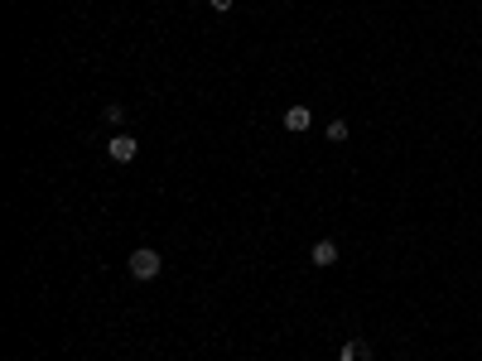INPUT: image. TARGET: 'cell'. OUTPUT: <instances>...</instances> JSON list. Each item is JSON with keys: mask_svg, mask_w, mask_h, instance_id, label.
<instances>
[{"mask_svg": "<svg viewBox=\"0 0 482 361\" xmlns=\"http://www.w3.org/2000/svg\"><path fill=\"white\" fill-rule=\"evenodd\" d=\"M102 121H107V126H121V121H126V106H116V102H111L107 111H102Z\"/></svg>", "mask_w": 482, "mask_h": 361, "instance_id": "7", "label": "cell"}, {"mask_svg": "<svg viewBox=\"0 0 482 361\" xmlns=\"http://www.w3.org/2000/svg\"><path fill=\"white\" fill-rule=\"evenodd\" d=\"M107 154H111V159H116V164H131L135 154H140V140H135V135H126V130H121V135H111V140H107Z\"/></svg>", "mask_w": 482, "mask_h": 361, "instance_id": "2", "label": "cell"}, {"mask_svg": "<svg viewBox=\"0 0 482 361\" xmlns=\"http://www.w3.org/2000/svg\"><path fill=\"white\" fill-rule=\"evenodd\" d=\"M323 135L333 140V145H343V140H348V121H328V126H323Z\"/></svg>", "mask_w": 482, "mask_h": 361, "instance_id": "6", "label": "cell"}, {"mask_svg": "<svg viewBox=\"0 0 482 361\" xmlns=\"http://www.w3.org/2000/svg\"><path fill=\"white\" fill-rule=\"evenodd\" d=\"M338 361H372V347H367L362 337H348L343 352H338Z\"/></svg>", "mask_w": 482, "mask_h": 361, "instance_id": "5", "label": "cell"}, {"mask_svg": "<svg viewBox=\"0 0 482 361\" xmlns=\"http://www.w3.org/2000/svg\"><path fill=\"white\" fill-rule=\"evenodd\" d=\"M208 5H213L217 15H227V10H232V0H208Z\"/></svg>", "mask_w": 482, "mask_h": 361, "instance_id": "8", "label": "cell"}, {"mask_svg": "<svg viewBox=\"0 0 482 361\" xmlns=\"http://www.w3.org/2000/svg\"><path fill=\"white\" fill-rule=\"evenodd\" d=\"M309 126H314V111H309V106H290V111H285V130H295V135H304Z\"/></svg>", "mask_w": 482, "mask_h": 361, "instance_id": "4", "label": "cell"}, {"mask_svg": "<svg viewBox=\"0 0 482 361\" xmlns=\"http://www.w3.org/2000/svg\"><path fill=\"white\" fill-rule=\"evenodd\" d=\"M309 260H314L319 270H328V265L338 260V241H328V236H323V241H314V250H309Z\"/></svg>", "mask_w": 482, "mask_h": 361, "instance_id": "3", "label": "cell"}, {"mask_svg": "<svg viewBox=\"0 0 482 361\" xmlns=\"http://www.w3.org/2000/svg\"><path fill=\"white\" fill-rule=\"evenodd\" d=\"M160 270H164L160 250L140 246V250H135V255H131V275H135V279H155V275H160Z\"/></svg>", "mask_w": 482, "mask_h": 361, "instance_id": "1", "label": "cell"}]
</instances>
